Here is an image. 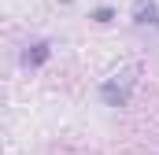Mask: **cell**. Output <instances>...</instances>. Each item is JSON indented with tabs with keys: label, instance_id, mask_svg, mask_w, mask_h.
Listing matches in <instances>:
<instances>
[{
	"label": "cell",
	"instance_id": "3",
	"mask_svg": "<svg viewBox=\"0 0 159 155\" xmlns=\"http://www.w3.org/2000/svg\"><path fill=\"white\" fill-rule=\"evenodd\" d=\"M48 55H52V48L41 41V44H34V48H26V52H22V67H41Z\"/></svg>",
	"mask_w": 159,
	"mask_h": 155
},
{
	"label": "cell",
	"instance_id": "4",
	"mask_svg": "<svg viewBox=\"0 0 159 155\" xmlns=\"http://www.w3.org/2000/svg\"><path fill=\"white\" fill-rule=\"evenodd\" d=\"M93 19H96V22H111V7H100V11H96Z\"/></svg>",
	"mask_w": 159,
	"mask_h": 155
},
{
	"label": "cell",
	"instance_id": "1",
	"mask_svg": "<svg viewBox=\"0 0 159 155\" xmlns=\"http://www.w3.org/2000/svg\"><path fill=\"white\" fill-rule=\"evenodd\" d=\"M133 22H137V26H156L159 30V4L156 0H133Z\"/></svg>",
	"mask_w": 159,
	"mask_h": 155
},
{
	"label": "cell",
	"instance_id": "2",
	"mask_svg": "<svg viewBox=\"0 0 159 155\" xmlns=\"http://www.w3.org/2000/svg\"><path fill=\"white\" fill-rule=\"evenodd\" d=\"M100 96H104V104L107 107H122L126 100H129V81H104V89H100Z\"/></svg>",
	"mask_w": 159,
	"mask_h": 155
}]
</instances>
